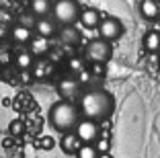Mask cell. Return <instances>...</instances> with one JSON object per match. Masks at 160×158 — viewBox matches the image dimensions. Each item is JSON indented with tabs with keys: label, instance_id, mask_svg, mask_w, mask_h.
Masks as SVG:
<instances>
[{
	"label": "cell",
	"instance_id": "obj_1",
	"mask_svg": "<svg viewBox=\"0 0 160 158\" xmlns=\"http://www.w3.org/2000/svg\"><path fill=\"white\" fill-rule=\"evenodd\" d=\"M78 109L82 113V119H90V121H105L113 115L115 109V99L111 93L103 89H92L86 90L82 97H80Z\"/></svg>",
	"mask_w": 160,
	"mask_h": 158
},
{
	"label": "cell",
	"instance_id": "obj_2",
	"mask_svg": "<svg viewBox=\"0 0 160 158\" xmlns=\"http://www.w3.org/2000/svg\"><path fill=\"white\" fill-rule=\"evenodd\" d=\"M49 123L53 125V130L62 131V134H68V131L76 130V125L80 123V109L76 107L72 101H56L49 107Z\"/></svg>",
	"mask_w": 160,
	"mask_h": 158
},
{
	"label": "cell",
	"instance_id": "obj_3",
	"mask_svg": "<svg viewBox=\"0 0 160 158\" xmlns=\"http://www.w3.org/2000/svg\"><path fill=\"white\" fill-rule=\"evenodd\" d=\"M52 14H53V21L58 25L72 27L76 21H80L82 6L78 4V0H58V2H53Z\"/></svg>",
	"mask_w": 160,
	"mask_h": 158
},
{
	"label": "cell",
	"instance_id": "obj_4",
	"mask_svg": "<svg viewBox=\"0 0 160 158\" xmlns=\"http://www.w3.org/2000/svg\"><path fill=\"white\" fill-rule=\"evenodd\" d=\"M111 56H113L111 43L101 39V37L88 41V45H86V49H84V60L88 62V64H107V62L111 60Z\"/></svg>",
	"mask_w": 160,
	"mask_h": 158
},
{
	"label": "cell",
	"instance_id": "obj_5",
	"mask_svg": "<svg viewBox=\"0 0 160 158\" xmlns=\"http://www.w3.org/2000/svg\"><path fill=\"white\" fill-rule=\"evenodd\" d=\"M99 37L101 39H105V41H117L119 37L123 35V23L117 19V17H103V21H101V25H99Z\"/></svg>",
	"mask_w": 160,
	"mask_h": 158
},
{
	"label": "cell",
	"instance_id": "obj_6",
	"mask_svg": "<svg viewBox=\"0 0 160 158\" xmlns=\"http://www.w3.org/2000/svg\"><path fill=\"white\" fill-rule=\"evenodd\" d=\"M76 135L80 138L82 144H97V140L101 138V127L97 121L90 119H80V123L76 125Z\"/></svg>",
	"mask_w": 160,
	"mask_h": 158
},
{
	"label": "cell",
	"instance_id": "obj_7",
	"mask_svg": "<svg viewBox=\"0 0 160 158\" xmlns=\"http://www.w3.org/2000/svg\"><path fill=\"white\" fill-rule=\"evenodd\" d=\"M80 89H82V82H80L78 76L68 74V76H62L58 80V93H60V97L64 101H72L80 93Z\"/></svg>",
	"mask_w": 160,
	"mask_h": 158
},
{
	"label": "cell",
	"instance_id": "obj_8",
	"mask_svg": "<svg viewBox=\"0 0 160 158\" xmlns=\"http://www.w3.org/2000/svg\"><path fill=\"white\" fill-rule=\"evenodd\" d=\"M82 142H80V138L76 135V131H68V134H62L60 138V148L64 154H78V150L82 148Z\"/></svg>",
	"mask_w": 160,
	"mask_h": 158
},
{
	"label": "cell",
	"instance_id": "obj_9",
	"mask_svg": "<svg viewBox=\"0 0 160 158\" xmlns=\"http://www.w3.org/2000/svg\"><path fill=\"white\" fill-rule=\"evenodd\" d=\"M12 60H14V66H17L21 72H29V70L35 66V56L29 51V47H27V49H25V47L17 49V51H14V56H12Z\"/></svg>",
	"mask_w": 160,
	"mask_h": 158
},
{
	"label": "cell",
	"instance_id": "obj_10",
	"mask_svg": "<svg viewBox=\"0 0 160 158\" xmlns=\"http://www.w3.org/2000/svg\"><path fill=\"white\" fill-rule=\"evenodd\" d=\"M56 21L53 19H49V17H45V19H35V33H37L39 37H45V39H49V37H53L58 33V27H56Z\"/></svg>",
	"mask_w": 160,
	"mask_h": 158
},
{
	"label": "cell",
	"instance_id": "obj_11",
	"mask_svg": "<svg viewBox=\"0 0 160 158\" xmlns=\"http://www.w3.org/2000/svg\"><path fill=\"white\" fill-rule=\"evenodd\" d=\"M58 39H60L62 45L74 47V45H78V43H80L82 35H80V31L76 27H62L60 31H58Z\"/></svg>",
	"mask_w": 160,
	"mask_h": 158
},
{
	"label": "cell",
	"instance_id": "obj_12",
	"mask_svg": "<svg viewBox=\"0 0 160 158\" xmlns=\"http://www.w3.org/2000/svg\"><path fill=\"white\" fill-rule=\"evenodd\" d=\"M101 21H103V17H101V13L97 8H92V6L82 8V14H80V23H82V27H86V29H99Z\"/></svg>",
	"mask_w": 160,
	"mask_h": 158
},
{
	"label": "cell",
	"instance_id": "obj_13",
	"mask_svg": "<svg viewBox=\"0 0 160 158\" xmlns=\"http://www.w3.org/2000/svg\"><path fill=\"white\" fill-rule=\"evenodd\" d=\"M33 31H31V27H27V25H14L12 31H10V39H12L14 43H19V45H25V43H31L33 41Z\"/></svg>",
	"mask_w": 160,
	"mask_h": 158
},
{
	"label": "cell",
	"instance_id": "obj_14",
	"mask_svg": "<svg viewBox=\"0 0 160 158\" xmlns=\"http://www.w3.org/2000/svg\"><path fill=\"white\" fill-rule=\"evenodd\" d=\"M52 0H29V10L35 19H45L47 14H52Z\"/></svg>",
	"mask_w": 160,
	"mask_h": 158
},
{
	"label": "cell",
	"instance_id": "obj_15",
	"mask_svg": "<svg viewBox=\"0 0 160 158\" xmlns=\"http://www.w3.org/2000/svg\"><path fill=\"white\" fill-rule=\"evenodd\" d=\"M140 14L146 21L160 19V4L156 2V0H142L140 2Z\"/></svg>",
	"mask_w": 160,
	"mask_h": 158
},
{
	"label": "cell",
	"instance_id": "obj_16",
	"mask_svg": "<svg viewBox=\"0 0 160 158\" xmlns=\"http://www.w3.org/2000/svg\"><path fill=\"white\" fill-rule=\"evenodd\" d=\"M49 49H52V43H49V39L39 37V35H35L33 41L29 43V51H31L35 58H43V56H47V54H49Z\"/></svg>",
	"mask_w": 160,
	"mask_h": 158
},
{
	"label": "cell",
	"instance_id": "obj_17",
	"mask_svg": "<svg viewBox=\"0 0 160 158\" xmlns=\"http://www.w3.org/2000/svg\"><path fill=\"white\" fill-rule=\"evenodd\" d=\"M144 49L150 51V54H158L160 51V33L158 31H148L144 35Z\"/></svg>",
	"mask_w": 160,
	"mask_h": 158
},
{
	"label": "cell",
	"instance_id": "obj_18",
	"mask_svg": "<svg viewBox=\"0 0 160 158\" xmlns=\"http://www.w3.org/2000/svg\"><path fill=\"white\" fill-rule=\"evenodd\" d=\"M68 70H70V74L76 76V74H82V72H86V60L84 58H68Z\"/></svg>",
	"mask_w": 160,
	"mask_h": 158
},
{
	"label": "cell",
	"instance_id": "obj_19",
	"mask_svg": "<svg viewBox=\"0 0 160 158\" xmlns=\"http://www.w3.org/2000/svg\"><path fill=\"white\" fill-rule=\"evenodd\" d=\"M53 68L52 60H37V66H35V76L37 78H43V76L49 74V70Z\"/></svg>",
	"mask_w": 160,
	"mask_h": 158
},
{
	"label": "cell",
	"instance_id": "obj_20",
	"mask_svg": "<svg viewBox=\"0 0 160 158\" xmlns=\"http://www.w3.org/2000/svg\"><path fill=\"white\" fill-rule=\"evenodd\" d=\"M99 150H97V146L94 144H84L82 148L78 150V154H76V158H99Z\"/></svg>",
	"mask_w": 160,
	"mask_h": 158
},
{
	"label": "cell",
	"instance_id": "obj_21",
	"mask_svg": "<svg viewBox=\"0 0 160 158\" xmlns=\"http://www.w3.org/2000/svg\"><path fill=\"white\" fill-rule=\"evenodd\" d=\"M94 146H97L99 154H109V150H111V140L109 138H99Z\"/></svg>",
	"mask_w": 160,
	"mask_h": 158
},
{
	"label": "cell",
	"instance_id": "obj_22",
	"mask_svg": "<svg viewBox=\"0 0 160 158\" xmlns=\"http://www.w3.org/2000/svg\"><path fill=\"white\" fill-rule=\"evenodd\" d=\"M88 72H90V76H97V78H103V76L107 74V68H105V64H90Z\"/></svg>",
	"mask_w": 160,
	"mask_h": 158
},
{
	"label": "cell",
	"instance_id": "obj_23",
	"mask_svg": "<svg viewBox=\"0 0 160 158\" xmlns=\"http://www.w3.org/2000/svg\"><path fill=\"white\" fill-rule=\"evenodd\" d=\"M4 25H12V14H10L8 8L0 6V27H4Z\"/></svg>",
	"mask_w": 160,
	"mask_h": 158
},
{
	"label": "cell",
	"instance_id": "obj_24",
	"mask_svg": "<svg viewBox=\"0 0 160 158\" xmlns=\"http://www.w3.org/2000/svg\"><path fill=\"white\" fill-rule=\"evenodd\" d=\"M23 130H25V123H23L21 119H14L12 123H10V134H12V135L23 134Z\"/></svg>",
	"mask_w": 160,
	"mask_h": 158
},
{
	"label": "cell",
	"instance_id": "obj_25",
	"mask_svg": "<svg viewBox=\"0 0 160 158\" xmlns=\"http://www.w3.org/2000/svg\"><path fill=\"white\" fill-rule=\"evenodd\" d=\"M41 142H43V144H41L43 148H52V146H53V144H52V138H43Z\"/></svg>",
	"mask_w": 160,
	"mask_h": 158
},
{
	"label": "cell",
	"instance_id": "obj_26",
	"mask_svg": "<svg viewBox=\"0 0 160 158\" xmlns=\"http://www.w3.org/2000/svg\"><path fill=\"white\" fill-rule=\"evenodd\" d=\"M21 76H23V82H31V80H33V78H31V74H29V72H23V74H21Z\"/></svg>",
	"mask_w": 160,
	"mask_h": 158
},
{
	"label": "cell",
	"instance_id": "obj_27",
	"mask_svg": "<svg viewBox=\"0 0 160 158\" xmlns=\"http://www.w3.org/2000/svg\"><path fill=\"white\" fill-rule=\"evenodd\" d=\"M99 158H113V156H111V152H109V154H101Z\"/></svg>",
	"mask_w": 160,
	"mask_h": 158
},
{
	"label": "cell",
	"instance_id": "obj_28",
	"mask_svg": "<svg viewBox=\"0 0 160 158\" xmlns=\"http://www.w3.org/2000/svg\"><path fill=\"white\" fill-rule=\"evenodd\" d=\"M158 66H160V56H158Z\"/></svg>",
	"mask_w": 160,
	"mask_h": 158
}]
</instances>
